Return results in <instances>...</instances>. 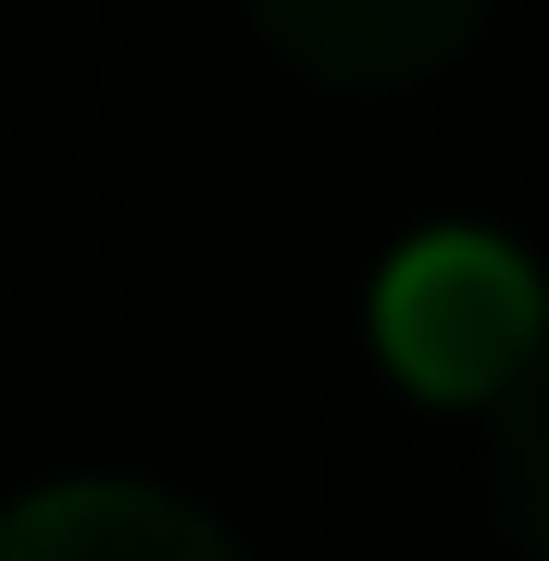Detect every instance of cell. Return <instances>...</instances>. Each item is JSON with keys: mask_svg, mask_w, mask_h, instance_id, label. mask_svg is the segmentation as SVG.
<instances>
[{"mask_svg": "<svg viewBox=\"0 0 549 561\" xmlns=\"http://www.w3.org/2000/svg\"><path fill=\"white\" fill-rule=\"evenodd\" d=\"M537 350H549V287H537V262L512 238H488V225H425L412 250H387V275H375V362L412 400L488 412Z\"/></svg>", "mask_w": 549, "mask_h": 561, "instance_id": "1", "label": "cell"}, {"mask_svg": "<svg viewBox=\"0 0 549 561\" xmlns=\"http://www.w3.org/2000/svg\"><path fill=\"white\" fill-rule=\"evenodd\" d=\"M0 561H250L201 500L138 474H62L0 512Z\"/></svg>", "mask_w": 549, "mask_h": 561, "instance_id": "2", "label": "cell"}, {"mask_svg": "<svg viewBox=\"0 0 549 561\" xmlns=\"http://www.w3.org/2000/svg\"><path fill=\"white\" fill-rule=\"evenodd\" d=\"M250 25L312 88H412L488 25V0H250Z\"/></svg>", "mask_w": 549, "mask_h": 561, "instance_id": "3", "label": "cell"}, {"mask_svg": "<svg viewBox=\"0 0 549 561\" xmlns=\"http://www.w3.org/2000/svg\"><path fill=\"white\" fill-rule=\"evenodd\" d=\"M488 500H500V537L549 561V350L488 400Z\"/></svg>", "mask_w": 549, "mask_h": 561, "instance_id": "4", "label": "cell"}]
</instances>
